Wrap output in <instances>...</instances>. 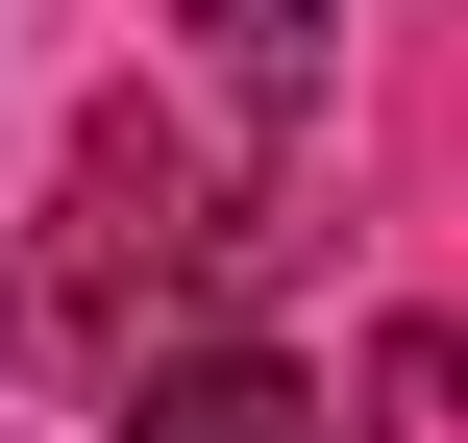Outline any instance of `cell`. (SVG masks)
Returning <instances> with one entry per match:
<instances>
[{
  "instance_id": "cell-1",
  "label": "cell",
  "mask_w": 468,
  "mask_h": 443,
  "mask_svg": "<svg viewBox=\"0 0 468 443\" xmlns=\"http://www.w3.org/2000/svg\"><path fill=\"white\" fill-rule=\"evenodd\" d=\"M271 123H222V99H173V74H123L74 148H49V222H25V370H74V395H148L173 345H222V296L271 271Z\"/></svg>"
},
{
  "instance_id": "cell-2",
  "label": "cell",
  "mask_w": 468,
  "mask_h": 443,
  "mask_svg": "<svg viewBox=\"0 0 468 443\" xmlns=\"http://www.w3.org/2000/svg\"><path fill=\"white\" fill-rule=\"evenodd\" d=\"M173 25H197V99H222V123L321 148V99H346V25H321V0H173Z\"/></svg>"
},
{
  "instance_id": "cell-3",
  "label": "cell",
  "mask_w": 468,
  "mask_h": 443,
  "mask_svg": "<svg viewBox=\"0 0 468 443\" xmlns=\"http://www.w3.org/2000/svg\"><path fill=\"white\" fill-rule=\"evenodd\" d=\"M123 443H321V370H271V345H173V370L123 395Z\"/></svg>"
},
{
  "instance_id": "cell-4",
  "label": "cell",
  "mask_w": 468,
  "mask_h": 443,
  "mask_svg": "<svg viewBox=\"0 0 468 443\" xmlns=\"http://www.w3.org/2000/svg\"><path fill=\"white\" fill-rule=\"evenodd\" d=\"M370 395H395V419L444 443V419H468V321H395V345H370Z\"/></svg>"
}]
</instances>
